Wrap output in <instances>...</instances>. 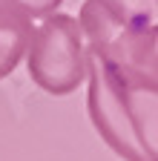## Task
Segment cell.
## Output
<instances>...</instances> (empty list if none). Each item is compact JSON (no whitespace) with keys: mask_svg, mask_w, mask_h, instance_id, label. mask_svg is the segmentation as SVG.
Wrapping results in <instances>:
<instances>
[{"mask_svg":"<svg viewBox=\"0 0 158 161\" xmlns=\"http://www.w3.org/2000/svg\"><path fill=\"white\" fill-rule=\"evenodd\" d=\"M86 109L115 155L158 161V80L86 49Z\"/></svg>","mask_w":158,"mask_h":161,"instance_id":"obj_1","label":"cell"},{"mask_svg":"<svg viewBox=\"0 0 158 161\" xmlns=\"http://www.w3.org/2000/svg\"><path fill=\"white\" fill-rule=\"evenodd\" d=\"M29 78L49 95H69L86 80V40L78 17L55 12L35 26L26 46Z\"/></svg>","mask_w":158,"mask_h":161,"instance_id":"obj_2","label":"cell"},{"mask_svg":"<svg viewBox=\"0 0 158 161\" xmlns=\"http://www.w3.org/2000/svg\"><path fill=\"white\" fill-rule=\"evenodd\" d=\"M32 32H35V20H29L14 6H0V80L12 75L23 60Z\"/></svg>","mask_w":158,"mask_h":161,"instance_id":"obj_3","label":"cell"},{"mask_svg":"<svg viewBox=\"0 0 158 161\" xmlns=\"http://www.w3.org/2000/svg\"><path fill=\"white\" fill-rule=\"evenodd\" d=\"M118 66H129L135 72H141L150 80H158V23H150L138 32L129 46L124 49V55L118 60H109Z\"/></svg>","mask_w":158,"mask_h":161,"instance_id":"obj_4","label":"cell"},{"mask_svg":"<svg viewBox=\"0 0 158 161\" xmlns=\"http://www.w3.org/2000/svg\"><path fill=\"white\" fill-rule=\"evenodd\" d=\"M61 3L63 0H17L14 9H20L29 20H43L46 14H55Z\"/></svg>","mask_w":158,"mask_h":161,"instance_id":"obj_5","label":"cell"},{"mask_svg":"<svg viewBox=\"0 0 158 161\" xmlns=\"http://www.w3.org/2000/svg\"><path fill=\"white\" fill-rule=\"evenodd\" d=\"M17 0H0V6H14Z\"/></svg>","mask_w":158,"mask_h":161,"instance_id":"obj_6","label":"cell"},{"mask_svg":"<svg viewBox=\"0 0 158 161\" xmlns=\"http://www.w3.org/2000/svg\"><path fill=\"white\" fill-rule=\"evenodd\" d=\"M155 3H158V0H155Z\"/></svg>","mask_w":158,"mask_h":161,"instance_id":"obj_7","label":"cell"}]
</instances>
